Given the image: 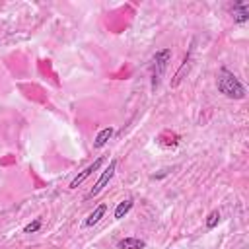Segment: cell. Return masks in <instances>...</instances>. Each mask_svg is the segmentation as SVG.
<instances>
[{"label": "cell", "instance_id": "6da1fadb", "mask_svg": "<svg viewBox=\"0 0 249 249\" xmlns=\"http://www.w3.org/2000/svg\"><path fill=\"white\" fill-rule=\"evenodd\" d=\"M218 91L224 93L230 99H243L245 97V86L237 80V76L233 72H230L226 66H222L218 70V80H216Z\"/></svg>", "mask_w": 249, "mask_h": 249}, {"label": "cell", "instance_id": "277c9868", "mask_svg": "<svg viewBox=\"0 0 249 249\" xmlns=\"http://www.w3.org/2000/svg\"><path fill=\"white\" fill-rule=\"evenodd\" d=\"M103 161H105V158H97V160H95L91 165H88V167H86L82 173H78V175L72 179V183H70V189H76L78 185H82V183H84V181H86V179H88V177H89L93 171H97V169L101 167V163H103Z\"/></svg>", "mask_w": 249, "mask_h": 249}, {"label": "cell", "instance_id": "9c48e42d", "mask_svg": "<svg viewBox=\"0 0 249 249\" xmlns=\"http://www.w3.org/2000/svg\"><path fill=\"white\" fill-rule=\"evenodd\" d=\"M132 206H134V200H132V198H124V200H121V202L117 204V208H115V218H117V220L124 218V216L130 212Z\"/></svg>", "mask_w": 249, "mask_h": 249}, {"label": "cell", "instance_id": "7a4b0ae2", "mask_svg": "<svg viewBox=\"0 0 249 249\" xmlns=\"http://www.w3.org/2000/svg\"><path fill=\"white\" fill-rule=\"evenodd\" d=\"M171 60V49H161L152 56V88H156L160 84V78L163 76L167 64Z\"/></svg>", "mask_w": 249, "mask_h": 249}, {"label": "cell", "instance_id": "8992f818", "mask_svg": "<svg viewBox=\"0 0 249 249\" xmlns=\"http://www.w3.org/2000/svg\"><path fill=\"white\" fill-rule=\"evenodd\" d=\"M144 247H146V241L140 237H123L117 243V249H144Z\"/></svg>", "mask_w": 249, "mask_h": 249}, {"label": "cell", "instance_id": "ba28073f", "mask_svg": "<svg viewBox=\"0 0 249 249\" xmlns=\"http://www.w3.org/2000/svg\"><path fill=\"white\" fill-rule=\"evenodd\" d=\"M105 212H107V204H99V206H97V208H95V210L86 218V226H88V228L95 226V224L105 216Z\"/></svg>", "mask_w": 249, "mask_h": 249}, {"label": "cell", "instance_id": "3957f363", "mask_svg": "<svg viewBox=\"0 0 249 249\" xmlns=\"http://www.w3.org/2000/svg\"><path fill=\"white\" fill-rule=\"evenodd\" d=\"M115 169H117V160H111V161H109V167H107V169H105V171L99 175L97 183L91 187V191L86 195V198H93V196H97V195L103 191V187H105V185L111 181V177L115 175Z\"/></svg>", "mask_w": 249, "mask_h": 249}, {"label": "cell", "instance_id": "30bf717a", "mask_svg": "<svg viewBox=\"0 0 249 249\" xmlns=\"http://www.w3.org/2000/svg\"><path fill=\"white\" fill-rule=\"evenodd\" d=\"M218 222H220V212H218V210H212V212L206 216V228L212 230V228L218 226Z\"/></svg>", "mask_w": 249, "mask_h": 249}, {"label": "cell", "instance_id": "5b68a950", "mask_svg": "<svg viewBox=\"0 0 249 249\" xmlns=\"http://www.w3.org/2000/svg\"><path fill=\"white\" fill-rule=\"evenodd\" d=\"M231 14H233L235 23H245L249 19V4L247 2H235Z\"/></svg>", "mask_w": 249, "mask_h": 249}, {"label": "cell", "instance_id": "8fae6325", "mask_svg": "<svg viewBox=\"0 0 249 249\" xmlns=\"http://www.w3.org/2000/svg\"><path fill=\"white\" fill-rule=\"evenodd\" d=\"M39 228H41V218H37V220H33L31 224H27V226L23 228V231H25V233H33V231H37Z\"/></svg>", "mask_w": 249, "mask_h": 249}, {"label": "cell", "instance_id": "52a82bcc", "mask_svg": "<svg viewBox=\"0 0 249 249\" xmlns=\"http://www.w3.org/2000/svg\"><path fill=\"white\" fill-rule=\"evenodd\" d=\"M113 134H115V128L113 126H105L103 130H99L97 136H95V140H93V148H103Z\"/></svg>", "mask_w": 249, "mask_h": 249}]
</instances>
